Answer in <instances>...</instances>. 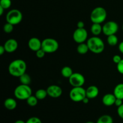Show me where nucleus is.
I'll list each match as a JSON object with an SVG mask.
<instances>
[{
	"mask_svg": "<svg viewBox=\"0 0 123 123\" xmlns=\"http://www.w3.org/2000/svg\"><path fill=\"white\" fill-rule=\"evenodd\" d=\"M26 64L25 61L20 59L13 60L10 63L8 70L12 76L19 78L26 73Z\"/></svg>",
	"mask_w": 123,
	"mask_h": 123,
	"instance_id": "nucleus-1",
	"label": "nucleus"
},
{
	"mask_svg": "<svg viewBox=\"0 0 123 123\" xmlns=\"http://www.w3.org/2000/svg\"><path fill=\"white\" fill-rule=\"evenodd\" d=\"M89 50L96 54H101L105 49V43L103 41L97 36H94L87 40L86 42Z\"/></svg>",
	"mask_w": 123,
	"mask_h": 123,
	"instance_id": "nucleus-2",
	"label": "nucleus"
},
{
	"mask_svg": "<svg viewBox=\"0 0 123 123\" xmlns=\"http://www.w3.org/2000/svg\"><path fill=\"white\" fill-rule=\"evenodd\" d=\"M107 17L106 10L103 7H97L92 10L90 15V19L94 24H102Z\"/></svg>",
	"mask_w": 123,
	"mask_h": 123,
	"instance_id": "nucleus-3",
	"label": "nucleus"
},
{
	"mask_svg": "<svg viewBox=\"0 0 123 123\" xmlns=\"http://www.w3.org/2000/svg\"><path fill=\"white\" fill-rule=\"evenodd\" d=\"M14 94L16 98L19 100H26L32 95V90L28 85L20 84L15 88Z\"/></svg>",
	"mask_w": 123,
	"mask_h": 123,
	"instance_id": "nucleus-4",
	"label": "nucleus"
},
{
	"mask_svg": "<svg viewBox=\"0 0 123 123\" xmlns=\"http://www.w3.org/2000/svg\"><path fill=\"white\" fill-rule=\"evenodd\" d=\"M59 43L55 39L52 38H47L42 41V49L46 54L54 53L58 49Z\"/></svg>",
	"mask_w": 123,
	"mask_h": 123,
	"instance_id": "nucleus-5",
	"label": "nucleus"
},
{
	"mask_svg": "<svg viewBox=\"0 0 123 123\" xmlns=\"http://www.w3.org/2000/svg\"><path fill=\"white\" fill-rule=\"evenodd\" d=\"M69 97L73 102H82L84 98L86 97V90H85L82 86L73 87L70 91Z\"/></svg>",
	"mask_w": 123,
	"mask_h": 123,
	"instance_id": "nucleus-6",
	"label": "nucleus"
},
{
	"mask_svg": "<svg viewBox=\"0 0 123 123\" xmlns=\"http://www.w3.org/2000/svg\"><path fill=\"white\" fill-rule=\"evenodd\" d=\"M22 18V13L20 10L13 9L10 10L6 15V21L13 25H16L21 22Z\"/></svg>",
	"mask_w": 123,
	"mask_h": 123,
	"instance_id": "nucleus-7",
	"label": "nucleus"
},
{
	"mask_svg": "<svg viewBox=\"0 0 123 123\" xmlns=\"http://www.w3.org/2000/svg\"><path fill=\"white\" fill-rule=\"evenodd\" d=\"M119 26L117 22L114 21H109L106 22L103 26L102 32L106 36L115 34L118 31Z\"/></svg>",
	"mask_w": 123,
	"mask_h": 123,
	"instance_id": "nucleus-8",
	"label": "nucleus"
},
{
	"mask_svg": "<svg viewBox=\"0 0 123 123\" xmlns=\"http://www.w3.org/2000/svg\"><path fill=\"white\" fill-rule=\"evenodd\" d=\"M70 84L73 87L82 86L85 82V77L83 74L79 73H73L72 75L68 78Z\"/></svg>",
	"mask_w": 123,
	"mask_h": 123,
	"instance_id": "nucleus-9",
	"label": "nucleus"
},
{
	"mask_svg": "<svg viewBox=\"0 0 123 123\" xmlns=\"http://www.w3.org/2000/svg\"><path fill=\"white\" fill-rule=\"evenodd\" d=\"M88 32L85 28H77L74 31L73 38L76 43L80 44L84 43L87 40Z\"/></svg>",
	"mask_w": 123,
	"mask_h": 123,
	"instance_id": "nucleus-10",
	"label": "nucleus"
},
{
	"mask_svg": "<svg viewBox=\"0 0 123 123\" xmlns=\"http://www.w3.org/2000/svg\"><path fill=\"white\" fill-rule=\"evenodd\" d=\"M46 90L48 96L52 98L60 97L62 94V88L60 86L56 85H52L48 86Z\"/></svg>",
	"mask_w": 123,
	"mask_h": 123,
	"instance_id": "nucleus-11",
	"label": "nucleus"
},
{
	"mask_svg": "<svg viewBox=\"0 0 123 123\" xmlns=\"http://www.w3.org/2000/svg\"><path fill=\"white\" fill-rule=\"evenodd\" d=\"M6 52L13 53L18 48V43L15 39L10 38L5 42L4 44Z\"/></svg>",
	"mask_w": 123,
	"mask_h": 123,
	"instance_id": "nucleus-12",
	"label": "nucleus"
},
{
	"mask_svg": "<svg viewBox=\"0 0 123 123\" xmlns=\"http://www.w3.org/2000/svg\"><path fill=\"white\" fill-rule=\"evenodd\" d=\"M42 43L40 40L37 37H32L30 38L28 43L29 48L34 52L37 51L39 49H42Z\"/></svg>",
	"mask_w": 123,
	"mask_h": 123,
	"instance_id": "nucleus-13",
	"label": "nucleus"
},
{
	"mask_svg": "<svg viewBox=\"0 0 123 123\" xmlns=\"http://www.w3.org/2000/svg\"><path fill=\"white\" fill-rule=\"evenodd\" d=\"M117 98L115 95L113 94H106L102 98V102L103 105L106 106H111L115 105V100Z\"/></svg>",
	"mask_w": 123,
	"mask_h": 123,
	"instance_id": "nucleus-14",
	"label": "nucleus"
},
{
	"mask_svg": "<svg viewBox=\"0 0 123 123\" xmlns=\"http://www.w3.org/2000/svg\"><path fill=\"white\" fill-rule=\"evenodd\" d=\"M99 94L98 88L95 85H91L86 90V96L90 99H92L98 96Z\"/></svg>",
	"mask_w": 123,
	"mask_h": 123,
	"instance_id": "nucleus-15",
	"label": "nucleus"
},
{
	"mask_svg": "<svg viewBox=\"0 0 123 123\" xmlns=\"http://www.w3.org/2000/svg\"><path fill=\"white\" fill-rule=\"evenodd\" d=\"M5 108L8 110L12 111L16 109L17 106V102L14 98H8L5 100L4 103Z\"/></svg>",
	"mask_w": 123,
	"mask_h": 123,
	"instance_id": "nucleus-16",
	"label": "nucleus"
},
{
	"mask_svg": "<svg viewBox=\"0 0 123 123\" xmlns=\"http://www.w3.org/2000/svg\"><path fill=\"white\" fill-rule=\"evenodd\" d=\"M114 94L117 98L123 100V83L116 85L114 90Z\"/></svg>",
	"mask_w": 123,
	"mask_h": 123,
	"instance_id": "nucleus-17",
	"label": "nucleus"
},
{
	"mask_svg": "<svg viewBox=\"0 0 123 123\" xmlns=\"http://www.w3.org/2000/svg\"><path fill=\"white\" fill-rule=\"evenodd\" d=\"M103 31V26L100 24H92L91 27V31L93 35L97 36L100 34Z\"/></svg>",
	"mask_w": 123,
	"mask_h": 123,
	"instance_id": "nucleus-18",
	"label": "nucleus"
},
{
	"mask_svg": "<svg viewBox=\"0 0 123 123\" xmlns=\"http://www.w3.org/2000/svg\"><path fill=\"white\" fill-rule=\"evenodd\" d=\"M89 50H89V48L86 43H80V44H79V45L78 46V47H77V52H78L79 54H81V55L86 54Z\"/></svg>",
	"mask_w": 123,
	"mask_h": 123,
	"instance_id": "nucleus-19",
	"label": "nucleus"
},
{
	"mask_svg": "<svg viewBox=\"0 0 123 123\" xmlns=\"http://www.w3.org/2000/svg\"><path fill=\"white\" fill-rule=\"evenodd\" d=\"M61 73L63 77L66 78H69L73 73V70L69 66H65L61 69Z\"/></svg>",
	"mask_w": 123,
	"mask_h": 123,
	"instance_id": "nucleus-20",
	"label": "nucleus"
},
{
	"mask_svg": "<svg viewBox=\"0 0 123 123\" xmlns=\"http://www.w3.org/2000/svg\"><path fill=\"white\" fill-rule=\"evenodd\" d=\"M96 123H113V118L109 115H103L99 117Z\"/></svg>",
	"mask_w": 123,
	"mask_h": 123,
	"instance_id": "nucleus-21",
	"label": "nucleus"
},
{
	"mask_svg": "<svg viewBox=\"0 0 123 123\" xmlns=\"http://www.w3.org/2000/svg\"><path fill=\"white\" fill-rule=\"evenodd\" d=\"M48 96V92L46 90L44 89H39L37 90L35 94V96L38 98V100H43Z\"/></svg>",
	"mask_w": 123,
	"mask_h": 123,
	"instance_id": "nucleus-22",
	"label": "nucleus"
},
{
	"mask_svg": "<svg viewBox=\"0 0 123 123\" xmlns=\"http://www.w3.org/2000/svg\"><path fill=\"white\" fill-rule=\"evenodd\" d=\"M19 79H20V82L21 84H24V85H28L30 84L31 82V77L30 76L29 74L27 73H24V74L19 77Z\"/></svg>",
	"mask_w": 123,
	"mask_h": 123,
	"instance_id": "nucleus-23",
	"label": "nucleus"
},
{
	"mask_svg": "<svg viewBox=\"0 0 123 123\" xmlns=\"http://www.w3.org/2000/svg\"><path fill=\"white\" fill-rule=\"evenodd\" d=\"M107 42L110 46H114L117 45L118 42V38L117 37L115 34L111 35V36H108L107 38Z\"/></svg>",
	"mask_w": 123,
	"mask_h": 123,
	"instance_id": "nucleus-24",
	"label": "nucleus"
},
{
	"mask_svg": "<svg viewBox=\"0 0 123 123\" xmlns=\"http://www.w3.org/2000/svg\"><path fill=\"white\" fill-rule=\"evenodd\" d=\"M38 99L36 97V96H34L31 95V96H30V97H28L26 100V103H27V104L29 106L34 107L36 106L37 105V103H38Z\"/></svg>",
	"mask_w": 123,
	"mask_h": 123,
	"instance_id": "nucleus-25",
	"label": "nucleus"
},
{
	"mask_svg": "<svg viewBox=\"0 0 123 123\" xmlns=\"http://www.w3.org/2000/svg\"><path fill=\"white\" fill-rule=\"evenodd\" d=\"M13 26H14V25H12V24L7 22L3 26L4 31L7 34L11 33V32L13 31V29H14Z\"/></svg>",
	"mask_w": 123,
	"mask_h": 123,
	"instance_id": "nucleus-26",
	"label": "nucleus"
},
{
	"mask_svg": "<svg viewBox=\"0 0 123 123\" xmlns=\"http://www.w3.org/2000/svg\"><path fill=\"white\" fill-rule=\"evenodd\" d=\"M11 5H12L11 0H0V6L5 10L11 7Z\"/></svg>",
	"mask_w": 123,
	"mask_h": 123,
	"instance_id": "nucleus-27",
	"label": "nucleus"
},
{
	"mask_svg": "<svg viewBox=\"0 0 123 123\" xmlns=\"http://www.w3.org/2000/svg\"><path fill=\"white\" fill-rule=\"evenodd\" d=\"M26 123H42V122L39 118L36 117H32L30 118L26 121Z\"/></svg>",
	"mask_w": 123,
	"mask_h": 123,
	"instance_id": "nucleus-28",
	"label": "nucleus"
},
{
	"mask_svg": "<svg viewBox=\"0 0 123 123\" xmlns=\"http://www.w3.org/2000/svg\"><path fill=\"white\" fill-rule=\"evenodd\" d=\"M46 52L42 49H39L36 52V55L38 58H43L45 55Z\"/></svg>",
	"mask_w": 123,
	"mask_h": 123,
	"instance_id": "nucleus-29",
	"label": "nucleus"
},
{
	"mask_svg": "<svg viewBox=\"0 0 123 123\" xmlns=\"http://www.w3.org/2000/svg\"><path fill=\"white\" fill-rule=\"evenodd\" d=\"M117 70L119 73L123 74V59L121 60V61L119 63L117 64Z\"/></svg>",
	"mask_w": 123,
	"mask_h": 123,
	"instance_id": "nucleus-30",
	"label": "nucleus"
},
{
	"mask_svg": "<svg viewBox=\"0 0 123 123\" xmlns=\"http://www.w3.org/2000/svg\"><path fill=\"white\" fill-rule=\"evenodd\" d=\"M117 113L118 116L120 117L121 118L123 119V104L121 105L120 106L118 107Z\"/></svg>",
	"mask_w": 123,
	"mask_h": 123,
	"instance_id": "nucleus-31",
	"label": "nucleus"
},
{
	"mask_svg": "<svg viewBox=\"0 0 123 123\" xmlns=\"http://www.w3.org/2000/svg\"><path fill=\"white\" fill-rule=\"evenodd\" d=\"M121 60H122V59H121V56L118 55H115L113 56V58H112L113 62H114V63L117 64L118 63H119V62L121 61Z\"/></svg>",
	"mask_w": 123,
	"mask_h": 123,
	"instance_id": "nucleus-32",
	"label": "nucleus"
},
{
	"mask_svg": "<svg viewBox=\"0 0 123 123\" xmlns=\"http://www.w3.org/2000/svg\"><path fill=\"white\" fill-rule=\"evenodd\" d=\"M123 104V103L122 99H120V98H117L116 100H115V105L116 106L119 107Z\"/></svg>",
	"mask_w": 123,
	"mask_h": 123,
	"instance_id": "nucleus-33",
	"label": "nucleus"
},
{
	"mask_svg": "<svg viewBox=\"0 0 123 123\" xmlns=\"http://www.w3.org/2000/svg\"><path fill=\"white\" fill-rule=\"evenodd\" d=\"M77 27L78 28H84L85 27V24L83 21H79L77 23Z\"/></svg>",
	"mask_w": 123,
	"mask_h": 123,
	"instance_id": "nucleus-34",
	"label": "nucleus"
},
{
	"mask_svg": "<svg viewBox=\"0 0 123 123\" xmlns=\"http://www.w3.org/2000/svg\"><path fill=\"white\" fill-rule=\"evenodd\" d=\"M6 51V49L4 46H0V55H2L5 53Z\"/></svg>",
	"mask_w": 123,
	"mask_h": 123,
	"instance_id": "nucleus-35",
	"label": "nucleus"
},
{
	"mask_svg": "<svg viewBox=\"0 0 123 123\" xmlns=\"http://www.w3.org/2000/svg\"><path fill=\"white\" fill-rule=\"evenodd\" d=\"M118 49H119V50L120 51V52L122 53V54H123V42H121V43L119 44Z\"/></svg>",
	"mask_w": 123,
	"mask_h": 123,
	"instance_id": "nucleus-36",
	"label": "nucleus"
},
{
	"mask_svg": "<svg viewBox=\"0 0 123 123\" xmlns=\"http://www.w3.org/2000/svg\"><path fill=\"white\" fill-rule=\"evenodd\" d=\"M89 100H90V98H88L87 97H86L84 98V100H82V102L84 104H87V103H88Z\"/></svg>",
	"mask_w": 123,
	"mask_h": 123,
	"instance_id": "nucleus-37",
	"label": "nucleus"
},
{
	"mask_svg": "<svg viewBox=\"0 0 123 123\" xmlns=\"http://www.w3.org/2000/svg\"><path fill=\"white\" fill-rule=\"evenodd\" d=\"M4 8H2V7H1L0 6V16H2V14H3V13H4Z\"/></svg>",
	"mask_w": 123,
	"mask_h": 123,
	"instance_id": "nucleus-38",
	"label": "nucleus"
},
{
	"mask_svg": "<svg viewBox=\"0 0 123 123\" xmlns=\"http://www.w3.org/2000/svg\"><path fill=\"white\" fill-rule=\"evenodd\" d=\"M14 123H26V122H25V121H23V120H17V121H16Z\"/></svg>",
	"mask_w": 123,
	"mask_h": 123,
	"instance_id": "nucleus-39",
	"label": "nucleus"
},
{
	"mask_svg": "<svg viewBox=\"0 0 123 123\" xmlns=\"http://www.w3.org/2000/svg\"><path fill=\"white\" fill-rule=\"evenodd\" d=\"M86 123H95L92 122V121H88V122H86Z\"/></svg>",
	"mask_w": 123,
	"mask_h": 123,
	"instance_id": "nucleus-40",
	"label": "nucleus"
},
{
	"mask_svg": "<svg viewBox=\"0 0 123 123\" xmlns=\"http://www.w3.org/2000/svg\"><path fill=\"white\" fill-rule=\"evenodd\" d=\"M122 29H123V26H122Z\"/></svg>",
	"mask_w": 123,
	"mask_h": 123,
	"instance_id": "nucleus-41",
	"label": "nucleus"
}]
</instances>
